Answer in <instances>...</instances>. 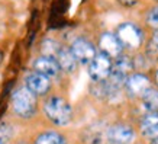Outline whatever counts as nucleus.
Returning a JSON list of instances; mask_svg holds the SVG:
<instances>
[{
	"label": "nucleus",
	"mask_w": 158,
	"mask_h": 144,
	"mask_svg": "<svg viewBox=\"0 0 158 144\" xmlns=\"http://www.w3.org/2000/svg\"><path fill=\"white\" fill-rule=\"evenodd\" d=\"M99 50H100V53L106 54L112 60L120 57L125 51L115 32H103L99 37Z\"/></svg>",
	"instance_id": "obj_7"
},
{
	"label": "nucleus",
	"mask_w": 158,
	"mask_h": 144,
	"mask_svg": "<svg viewBox=\"0 0 158 144\" xmlns=\"http://www.w3.org/2000/svg\"><path fill=\"white\" fill-rule=\"evenodd\" d=\"M44 114L52 124L65 127L73 120V108L61 96H51L44 103Z\"/></svg>",
	"instance_id": "obj_1"
},
{
	"label": "nucleus",
	"mask_w": 158,
	"mask_h": 144,
	"mask_svg": "<svg viewBox=\"0 0 158 144\" xmlns=\"http://www.w3.org/2000/svg\"><path fill=\"white\" fill-rule=\"evenodd\" d=\"M120 5L125 6V7H132V6H135L136 3H138L139 0H118Z\"/></svg>",
	"instance_id": "obj_19"
},
{
	"label": "nucleus",
	"mask_w": 158,
	"mask_h": 144,
	"mask_svg": "<svg viewBox=\"0 0 158 144\" xmlns=\"http://www.w3.org/2000/svg\"><path fill=\"white\" fill-rule=\"evenodd\" d=\"M70 50L71 53L74 54L76 60L78 61V64H84V66H89L91 63V60L97 55V48L96 45L89 41L87 38H83V37H78L71 42L70 45Z\"/></svg>",
	"instance_id": "obj_6"
},
{
	"label": "nucleus",
	"mask_w": 158,
	"mask_h": 144,
	"mask_svg": "<svg viewBox=\"0 0 158 144\" xmlns=\"http://www.w3.org/2000/svg\"><path fill=\"white\" fill-rule=\"evenodd\" d=\"M112 70H113V60L100 51L87 66V72H89V76L91 77L93 83L107 80L109 76L112 74Z\"/></svg>",
	"instance_id": "obj_4"
},
{
	"label": "nucleus",
	"mask_w": 158,
	"mask_h": 144,
	"mask_svg": "<svg viewBox=\"0 0 158 144\" xmlns=\"http://www.w3.org/2000/svg\"><path fill=\"white\" fill-rule=\"evenodd\" d=\"M149 42L158 50V29L152 31V35H151V41H149Z\"/></svg>",
	"instance_id": "obj_20"
},
{
	"label": "nucleus",
	"mask_w": 158,
	"mask_h": 144,
	"mask_svg": "<svg viewBox=\"0 0 158 144\" xmlns=\"http://www.w3.org/2000/svg\"><path fill=\"white\" fill-rule=\"evenodd\" d=\"M62 45L57 42V41H54V39H44L42 42V47H41V51H42L44 55H47V57H54L57 58L58 53H60V50H61Z\"/></svg>",
	"instance_id": "obj_17"
},
{
	"label": "nucleus",
	"mask_w": 158,
	"mask_h": 144,
	"mask_svg": "<svg viewBox=\"0 0 158 144\" xmlns=\"http://www.w3.org/2000/svg\"><path fill=\"white\" fill-rule=\"evenodd\" d=\"M149 143H151V144H158V137H157V138H154V140H151Z\"/></svg>",
	"instance_id": "obj_22"
},
{
	"label": "nucleus",
	"mask_w": 158,
	"mask_h": 144,
	"mask_svg": "<svg viewBox=\"0 0 158 144\" xmlns=\"http://www.w3.org/2000/svg\"><path fill=\"white\" fill-rule=\"evenodd\" d=\"M151 86H152V80L145 73L135 72L126 79L123 90L126 92V95L129 96V98L141 99L145 95V92L148 90Z\"/></svg>",
	"instance_id": "obj_5"
},
{
	"label": "nucleus",
	"mask_w": 158,
	"mask_h": 144,
	"mask_svg": "<svg viewBox=\"0 0 158 144\" xmlns=\"http://www.w3.org/2000/svg\"><path fill=\"white\" fill-rule=\"evenodd\" d=\"M142 105L147 108L148 112H155L158 114V87L151 86L148 90L145 92V95L141 98Z\"/></svg>",
	"instance_id": "obj_15"
},
{
	"label": "nucleus",
	"mask_w": 158,
	"mask_h": 144,
	"mask_svg": "<svg viewBox=\"0 0 158 144\" xmlns=\"http://www.w3.org/2000/svg\"><path fill=\"white\" fill-rule=\"evenodd\" d=\"M109 140L110 144H132L135 140L134 127L125 122L109 125Z\"/></svg>",
	"instance_id": "obj_8"
},
{
	"label": "nucleus",
	"mask_w": 158,
	"mask_h": 144,
	"mask_svg": "<svg viewBox=\"0 0 158 144\" xmlns=\"http://www.w3.org/2000/svg\"><path fill=\"white\" fill-rule=\"evenodd\" d=\"M34 144H67V140L58 131H45L36 137Z\"/></svg>",
	"instance_id": "obj_16"
},
{
	"label": "nucleus",
	"mask_w": 158,
	"mask_h": 144,
	"mask_svg": "<svg viewBox=\"0 0 158 144\" xmlns=\"http://www.w3.org/2000/svg\"><path fill=\"white\" fill-rule=\"evenodd\" d=\"M154 83H155L157 87H158V68L155 70V73H154Z\"/></svg>",
	"instance_id": "obj_21"
},
{
	"label": "nucleus",
	"mask_w": 158,
	"mask_h": 144,
	"mask_svg": "<svg viewBox=\"0 0 158 144\" xmlns=\"http://www.w3.org/2000/svg\"><path fill=\"white\" fill-rule=\"evenodd\" d=\"M115 34L119 38L123 50L134 51V50L141 48V45L144 44V32H142V29L139 28L138 25L132 24V22L120 24Z\"/></svg>",
	"instance_id": "obj_3"
},
{
	"label": "nucleus",
	"mask_w": 158,
	"mask_h": 144,
	"mask_svg": "<svg viewBox=\"0 0 158 144\" xmlns=\"http://www.w3.org/2000/svg\"><path fill=\"white\" fill-rule=\"evenodd\" d=\"M12 108L16 112V115L22 118H31L35 115L38 109L36 103V95H34L28 87H19L12 95Z\"/></svg>",
	"instance_id": "obj_2"
},
{
	"label": "nucleus",
	"mask_w": 158,
	"mask_h": 144,
	"mask_svg": "<svg viewBox=\"0 0 158 144\" xmlns=\"http://www.w3.org/2000/svg\"><path fill=\"white\" fill-rule=\"evenodd\" d=\"M139 130L141 134L149 141L158 137V114L155 112H148L147 115L142 116L139 121Z\"/></svg>",
	"instance_id": "obj_12"
},
{
	"label": "nucleus",
	"mask_w": 158,
	"mask_h": 144,
	"mask_svg": "<svg viewBox=\"0 0 158 144\" xmlns=\"http://www.w3.org/2000/svg\"><path fill=\"white\" fill-rule=\"evenodd\" d=\"M57 61L61 67V72L65 73H73L76 72L77 67H78V61L76 60L74 54L71 53L70 47H61L60 53L57 55Z\"/></svg>",
	"instance_id": "obj_13"
},
{
	"label": "nucleus",
	"mask_w": 158,
	"mask_h": 144,
	"mask_svg": "<svg viewBox=\"0 0 158 144\" xmlns=\"http://www.w3.org/2000/svg\"><path fill=\"white\" fill-rule=\"evenodd\" d=\"M83 140H84L86 144H110L109 125L100 124V122L90 125V127L84 131Z\"/></svg>",
	"instance_id": "obj_9"
},
{
	"label": "nucleus",
	"mask_w": 158,
	"mask_h": 144,
	"mask_svg": "<svg viewBox=\"0 0 158 144\" xmlns=\"http://www.w3.org/2000/svg\"><path fill=\"white\" fill-rule=\"evenodd\" d=\"M145 20H147V25L149 28H152L154 31L158 29V5L148 10V13L145 16Z\"/></svg>",
	"instance_id": "obj_18"
},
{
	"label": "nucleus",
	"mask_w": 158,
	"mask_h": 144,
	"mask_svg": "<svg viewBox=\"0 0 158 144\" xmlns=\"http://www.w3.org/2000/svg\"><path fill=\"white\" fill-rule=\"evenodd\" d=\"M134 70H135V61L129 57V55L122 54L120 57L113 60V70H112V72L116 73V74H119V76L128 79L132 73H135Z\"/></svg>",
	"instance_id": "obj_14"
},
{
	"label": "nucleus",
	"mask_w": 158,
	"mask_h": 144,
	"mask_svg": "<svg viewBox=\"0 0 158 144\" xmlns=\"http://www.w3.org/2000/svg\"><path fill=\"white\" fill-rule=\"evenodd\" d=\"M34 72L41 73L44 76L52 79V77H57L61 73V67L58 64L57 58L41 55L34 61Z\"/></svg>",
	"instance_id": "obj_11"
},
{
	"label": "nucleus",
	"mask_w": 158,
	"mask_h": 144,
	"mask_svg": "<svg viewBox=\"0 0 158 144\" xmlns=\"http://www.w3.org/2000/svg\"><path fill=\"white\" fill-rule=\"evenodd\" d=\"M26 87L36 96H44L47 95L51 89V79L47 76H44L41 73H31L26 77Z\"/></svg>",
	"instance_id": "obj_10"
},
{
	"label": "nucleus",
	"mask_w": 158,
	"mask_h": 144,
	"mask_svg": "<svg viewBox=\"0 0 158 144\" xmlns=\"http://www.w3.org/2000/svg\"><path fill=\"white\" fill-rule=\"evenodd\" d=\"M0 144H5V143H3V141H2V140H0Z\"/></svg>",
	"instance_id": "obj_23"
}]
</instances>
